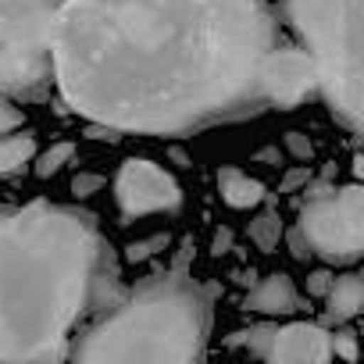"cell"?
<instances>
[{
	"label": "cell",
	"mask_w": 364,
	"mask_h": 364,
	"mask_svg": "<svg viewBox=\"0 0 364 364\" xmlns=\"http://www.w3.org/2000/svg\"><path fill=\"white\" fill-rule=\"evenodd\" d=\"M104 175H97V171H79L75 178H72V193L79 197V200H86V197H93V193H100L104 190Z\"/></svg>",
	"instance_id": "cell-21"
},
{
	"label": "cell",
	"mask_w": 364,
	"mask_h": 364,
	"mask_svg": "<svg viewBox=\"0 0 364 364\" xmlns=\"http://www.w3.org/2000/svg\"><path fill=\"white\" fill-rule=\"evenodd\" d=\"M54 86V50L43 43H0V93L43 100Z\"/></svg>",
	"instance_id": "cell-8"
},
{
	"label": "cell",
	"mask_w": 364,
	"mask_h": 364,
	"mask_svg": "<svg viewBox=\"0 0 364 364\" xmlns=\"http://www.w3.org/2000/svg\"><path fill=\"white\" fill-rule=\"evenodd\" d=\"M353 175L357 182H364V157H353Z\"/></svg>",
	"instance_id": "cell-29"
},
{
	"label": "cell",
	"mask_w": 364,
	"mask_h": 364,
	"mask_svg": "<svg viewBox=\"0 0 364 364\" xmlns=\"http://www.w3.org/2000/svg\"><path fill=\"white\" fill-rule=\"evenodd\" d=\"M279 43L264 0H65L54 86L86 122L182 136L268 111Z\"/></svg>",
	"instance_id": "cell-1"
},
{
	"label": "cell",
	"mask_w": 364,
	"mask_h": 364,
	"mask_svg": "<svg viewBox=\"0 0 364 364\" xmlns=\"http://www.w3.org/2000/svg\"><path fill=\"white\" fill-rule=\"evenodd\" d=\"M122 296L93 215L47 200L0 204V360H65L72 332Z\"/></svg>",
	"instance_id": "cell-2"
},
{
	"label": "cell",
	"mask_w": 364,
	"mask_h": 364,
	"mask_svg": "<svg viewBox=\"0 0 364 364\" xmlns=\"http://www.w3.org/2000/svg\"><path fill=\"white\" fill-rule=\"evenodd\" d=\"M286 243H289V254H293L296 261H307V257H314V254H311V247H307V240L300 236V229H296V225L286 232Z\"/></svg>",
	"instance_id": "cell-25"
},
{
	"label": "cell",
	"mask_w": 364,
	"mask_h": 364,
	"mask_svg": "<svg viewBox=\"0 0 364 364\" xmlns=\"http://www.w3.org/2000/svg\"><path fill=\"white\" fill-rule=\"evenodd\" d=\"M325 300V321L328 325H346L357 314H364V275L350 272V275H336L332 289L321 296Z\"/></svg>",
	"instance_id": "cell-12"
},
{
	"label": "cell",
	"mask_w": 364,
	"mask_h": 364,
	"mask_svg": "<svg viewBox=\"0 0 364 364\" xmlns=\"http://www.w3.org/2000/svg\"><path fill=\"white\" fill-rule=\"evenodd\" d=\"M282 15L314 58L332 118L364 139V0H286Z\"/></svg>",
	"instance_id": "cell-4"
},
{
	"label": "cell",
	"mask_w": 364,
	"mask_h": 364,
	"mask_svg": "<svg viewBox=\"0 0 364 364\" xmlns=\"http://www.w3.org/2000/svg\"><path fill=\"white\" fill-rule=\"evenodd\" d=\"M168 157H171L178 168H190V154L182 150V146H168Z\"/></svg>",
	"instance_id": "cell-28"
},
{
	"label": "cell",
	"mask_w": 364,
	"mask_h": 364,
	"mask_svg": "<svg viewBox=\"0 0 364 364\" xmlns=\"http://www.w3.org/2000/svg\"><path fill=\"white\" fill-rule=\"evenodd\" d=\"M65 0H0V43L50 47Z\"/></svg>",
	"instance_id": "cell-10"
},
{
	"label": "cell",
	"mask_w": 364,
	"mask_h": 364,
	"mask_svg": "<svg viewBox=\"0 0 364 364\" xmlns=\"http://www.w3.org/2000/svg\"><path fill=\"white\" fill-rule=\"evenodd\" d=\"M75 157V143H54V146H47L40 157H36V164H33V171H36V178H50V175H58L68 161Z\"/></svg>",
	"instance_id": "cell-16"
},
{
	"label": "cell",
	"mask_w": 364,
	"mask_h": 364,
	"mask_svg": "<svg viewBox=\"0 0 364 364\" xmlns=\"http://www.w3.org/2000/svg\"><path fill=\"white\" fill-rule=\"evenodd\" d=\"M168 243H171V236H168V232H154L150 240H139V243H129V250H125V257H129V261H146V257H154L157 250H168Z\"/></svg>",
	"instance_id": "cell-18"
},
{
	"label": "cell",
	"mask_w": 364,
	"mask_h": 364,
	"mask_svg": "<svg viewBox=\"0 0 364 364\" xmlns=\"http://www.w3.org/2000/svg\"><path fill=\"white\" fill-rule=\"evenodd\" d=\"M328 193H336V164H325L318 178L311 175V182L300 190V204H304V200H321V197H328Z\"/></svg>",
	"instance_id": "cell-17"
},
{
	"label": "cell",
	"mask_w": 364,
	"mask_h": 364,
	"mask_svg": "<svg viewBox=\"0 0 364 364\" xmlns=\"http://www.w3.org/2000/svg\"><path fill=\"white\" fill-rule=\"evenodd\" d=\"M22 122H26L22 107H15V100H11V97L0 93V136H8V132L22 129Z\"/></svg>",
	"instance_id": "cell-20"
},
{
	"label": "cell",
	"mask_w": 364,
	"mask_h": 364,
	"mask_svg": "<svg viewBox=\"0 0 364 364\" xmlns=\"http://www.w3.org/2000/svg\"><path fill=\"white\" fill-rule=\"evenodd\" d=\"M229 346H247L261 360L279 364H321L332 360V332H325L314 321H289V325H254L229 339Z\"/></svg>",
	"instance_id": "cell-6"
},
{
	"label": "cell",
	"mask_w": 364,
	"mask_h": 364,
	"mask_svg": "<svg viewBox=\"0 0 364 364\" xmlns=\"http://www.w3.org/2000/svg\"><path fill=\"white\" fill-rule=\"evenodd\" d=\"M360 275H364V272H360Z\"/></svg>",
	"instance_id": "cell-30"
},
{
	"label": "cell",
	"mask_w": 364,
	"mask_h": 364,
	"mask_svg": "<svg viewBox=\"0 0 364 364\" xmlns=\"http://www.w3.org/2000/svg\"><path fill=\"white\" fill-rule=\"evenodd\" d=\"M257 164H279L282 161V154H279V146H264V150H257V157H254Z\"/></svg>",
	"instance_id": "cell-27"
},
{
	"label": "cell",
	"mask_w": 364,
	"mask_h": 364,
	"mask_svg": "<svg viewBox=\"0 0 364 364\" xmlns=\"http://www.w3.org/2000/svg\"><path fill=\"white\" fill-rule=\"evenodd\" d=\"M332 279H336V275L325 272V268L311 272V275H307V293H311V296H325V293L332 289Z\"/></svg>",
	"instance_id": "cell-24"
},
{
	"label": "cell",
	"mask_w": 364,
	"mask_h": 364,
	"mask_svg": "<svg viewBox=\"0 0 364 364\" xmlns=\"http://www.w3.org/2000/svg\"><path fill=\"white\" fill-rule=\"evenodd\" d=\"M36 157V136L33 132H8L0 136V175H18Z\"/></svg>",
	"instance_id": "cell-14"
},
{
	"label": "cell",
	"mask_w": 364,
	"mask_h": 364,
	"mask_svg": "<svg viewBox=\"0 0 364 364\" xmlns=\"http://www.w3.org/2000/svg\"><path fill=\"white\" fill-rule=\"evenodd\" d=\"M286 154L293 161H311L314 157V143L304 132H286Z\"/></svg>",
	"instance_id": "cell-22"
},
{
	"label": "cell",
	"mask_w": 364,
	"mask_h": 364,
	"mask_svg": "<svg viewBox=\"0 0 364 364\" xmlns=\"http://www.w3.org/2000/svg\"><path fill=\"white\" fill-rule=\"evenodd\" d=\"M211 336V289L190 268L154 272L72 343V360H200Z\"/></svg>",
	"instance_id": "cell-3"
},
{
	"label": "cell",
	"mask_w": 364,
	"mask_h": 364,
	"mask_svg": "<svg viewBox=\"0 0 364 364\" xmlns=\"http://www.w3.org/2000/svg\"><path fill=\"white\" fill-rule=\"evenodd\" d=\"M307 182H311V168H307V164L289 168V171L282 175V182H279V193H300Z\"/></svg>",
	"instance_id": "cell-23"
},
{
	"label": "cell",
	"mask_w": 364,
	"mask_h": 364,
	"mask_svg": "<svg viewBox=\"0 0 364 364\" xmlns=\"http://www.w3.org/2000/svg\"><path fill=\"white\" fill-rule=\"evenodd\" d=\"M296 229L311 254L328 264H350L364 257V182L339 186L321 200H304Z\"/></svg>",
	"instance_id": "cell-5"
},
{
	"label": "cell",
	"mask_w": 364,
	"mask_h": 364,
	"mask_svg": "<svg viewBox=\"0 0 364 364\" xmlns=\"http://www.w3.org/2000/svg\"><path fill=\"white\" fill-rule=\"evenodd\" d=\"M211 250H215V257L229 254V250H232V232H229V229H218V232H215V243H211Z\"/></svg>",
	"instance_id": "cell-26"
},
{
	"label": "cell",
	"mask_w": 364,
	"mask_h": 364,
	"mask_svg": "<svg viewBox=\"0 0 364 364\" xmlns=\"http://www.w3.org/2000/svg\"><path fill=\"white\" fill-rule=\"evenodd\" d=\"M218 193L236 211H250V208H257V204H264L272 197L264 190V182L261 178H250L243 168H222L218 171Z\"/></svg>",
	"instance_id": "cell-13"
},
{
	"label": "cell",
	"mask_w": 364,
	"mask_h": 364,
	"mask_svg": "<svg viewBox=\"0 0 364 364\" xmlns=\"http://www.w3.org/2000/svg\"><path fill=\"white\" fill-rule=\"evenodd\" d=\"M332 353L343 357V360H357V357H360L357 332H353V328H339V332H332Z\"/></svg>",
	"instance_id": "cell-19"
},
{
	"label": "cell",
	"mask_w": 364,
	"mask_h": 364,
	"mask_svg": "<svg viewBox=\"0 0 364 364\" xmlns=\"http://www.w3.org/2000/svg\"><path fill=\"white\" fill-rule=\"evenodd\" d=\"M247 236H250V243L257 247V250H264V254H272L275 247H279V240H282V218H279V211H261L250 225H247Z\"/></svg>",
	"instance_id": "cell-15"
},
{
	"label": "cell",
	"mask_w": 364,
	"mask_h": 364,
	"mask_svg": "<svg viewBox=\"0 0 364 364\" xmlns=\"http://www.w3.org/2000/svg\"><path fill=\"white\" fill-rule=\"evenodd\" d=\"M264 97H268V107H279V111H289L296 107L304 97H311L318 90V68H314V58L304 50V47H289V43H279L268 61H264Z\"/></svg>",
	"instance_id": "cell-9"
},
{
	"label": "cell",
	"mask_w": 364,
	"mask_h": 364,
	"mask_svg": "<svg viewBox=\"0 0 364 364\" xmlns=\"http://www.w3.org/2000/svg\"><path fill=\"white\" fill-rule=\"evenodd\" d=\"M114 200L129 222L161 215V211L175 215L182 208V186L161 164H154L146 157H129V161H122L118 178H114Z\"/></svg>",
	"instance_id": "cell-7"
},
{
	"label": "cell",
	"mask_w": 364,
	"mask_h": 364,
	"mask_svg": "<svg viewBox=\"0 0 364 364\" xmlns=\"http://www.w3.org/2000/svg\"><path fill=\"white\" fill-rule=\"evenodd\" d=\"M243 307L254 311V314H264V318H289L304 307V300H300V293H296V286L286 272H272V275H264L261 282L250 286Z\"/></svg>",
	"instance_id": "cell-11"
}]
</instances>
